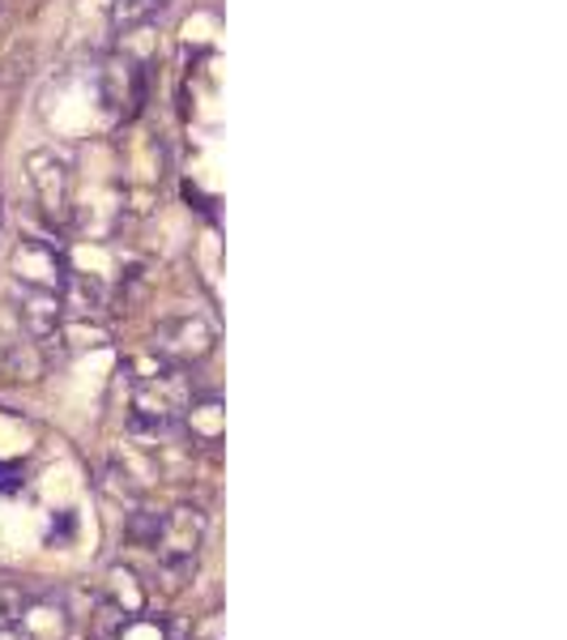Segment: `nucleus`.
<instances>
[{
	"mask_svg": "<svg viewBox=\"0 0 567 640\" xmlns=\"http://www.w3.org/2000/svg\"><path fill=\"white\" fill-rule=\"evenodd\" d=\"M9 269L22 287L31 290H56L61 295L64 278H68V260L56 239H43V235H18L13 253H9Z\"/></svg>",
	"mask_w": 567,
	"mask_h": 640,
	"instance_id": "nucleus-2",
	"label": "nucleus"
},
{
	"mask_svg": "<svg viewBox=\"0 0 567 640\" xmlns=\"http://www.w3.org/2000/svg\"><path fill=\"white\" fill-rule=\"evenodd\" d=\"M26 610H31V594H22L13 585H0V632H9L13 623H22Z\"/></svg>",
	"mask_w": 567,
	"mask_h": 640,
	"instance_id": "nucleus-11",
	"label": "nucleus"
},
{
	"mask_svg": "<svg viewBox=\"0 0 567 640\" xmlns=\"http://www.w3.org/2000/svg\"><path fill=\"white\" fill-rule=\"evenodd\" d=\"M180 423H189L192 445L214 448L222 440V431H226V410H222L218 397H205V402H196V397H192L189 410H184V418H180Z\"/></svg>",
	"mask_w": 567,
	"mask_h": 640,
	"instance_id": "nucleus-7",
	"label": "nucleus"
},
{
	"mask_svg": "<svg viewBox=\"0 0 567 640\" xmlns=\"http://www.w3.org/2000/svg\"><path fill=\"white\" fill-rule=\"evenodd\" d=\"M47 376V354L39 351L34 338H9L0 342V384L22 388V384H39Z\"/></svg>",
	"mask_w": 567,
	"mask_h": 640,
	"instance_id": "nucleus-5",
	"label": "nucleus"
},
{
	"mask_svg": "<svg viewBox=\"0 0 567 640\" xmlns=\"http://www.w3.org/2000/svg\"><path fill=\"white\" fill-rule=\"evenodd\" d=\"M18 317H22V329L34 342H47L56 329L64 324V303L56 290H31L22 287V299H18Z\"/></svg>",
	"mask_w": 567,
	"mask_h": 640,
	"instance_id": "nucleus-6",
	"label": "nucleus"
},
{
	"mask_svg": "<svg viewBox=\"0 0 567 640\" xmlns=\"http://www.w3.org/2000/svg\"><path fill=\"white\" fill-rule=\"evenodd\" d=\"M158 530H162V512H154V509H137L132 516H128V538L137 546H154V538H158Z\"/></svg>",
	"mask_w": 567,
	"mask_h": 640,
	"instance_id": "nucleus-10",
	"label": "nucleus"
},
{
	"mask_svg": "<svg viewBox=\"0 0 567 640\" xmlns=\"http://www.w3.org/2000/svg\"><path fill=\"white\" fill-rule=\"evenodd\" d=\"M205 543V512L196 509H171L162 512V530L154 538L158 555V580L167 594H180L196 573V555Z\"/></svg>",
	"mask_w": 567,
	"mask_h": 640,
	"instance_id": "nucleus-1",
	"label": "nucleus"
},
{
	"mask_svg": "<svg viewBox=\"0 0 567 640\" xmlns=\"http://www.w3.org/2000/svg\"><path fill=\"white\" fill-rule=\"evenodd\" d=\"M111 333L103 324H86V317L73 320V324H61L47 342H61V351H86V346H103Z\"/></svg>",
	"mask_w": 567,
	"mask_h": 640,
	"instance_id": "nucleus-8",
	"label": "nucleus"
},
{
	"mask_svg": "<svg viewBox=\"0 0 567 640\" xmlns=\"http://www.w3.org/2000/svg\"><path fill=\"white\" fill-rule=\"evenodd\" d=\"M162 4H167V0H116V13H111V22H116V31L146 26V22L154 18Z\"/></svg>",
	"mask_w": 567,
	"mask_h": 640,
	"instance_id": "nucleus-9",
	"label": "nucleus"
},
{
	"mask_svg": "<svg viewBox=\"0 0 567 640\" xmlns=\"http://www.w3.org/2000/svg\"><path fill=\"white\" fill-rule=\"evenodd\" d=\"M26 175H31V189L43 214L56 226L68 223L73 218V162L56 150H34L26 154Z\"/></svg>",
	"mask_w": 567,
	"mask_h": 640,
	"instance_id": "nucleus-3",
	"label": "nucleus"
},
{
	"mask_svg": "<svg viewBox=\"0 0 567 640\" xmlns=\"http://www.w3.org/2000/svg\"><path fill=\"white\" fill-rule=\"evenodd\" d=\"M18 487H22L18 466H4V461H0V491H18Z\"/></svg>",
	"mask_w": 567,
	"mask_h": 640,
	"instance_id": "nucleus-12",
	"label": "nucleus"
},
{
	"mask_svg": "<svg viewBox=\"0 0 567 640\" xmlns=\"http://www.w3.org/2000/svg\"><path fill=\"white\" fill-rule=\"evenodd\" d=\"M214 342H218L214 338V324L205 317H196V312L158 320L154 329V354H162L167 363H180V367L210 359L214 354Z\"/></svg>",
	"mask_w": 567,
	"mask_h": 640,
	"instance_id": "nucleus-4",
	"label": "nucleus"
}]
</instances>
